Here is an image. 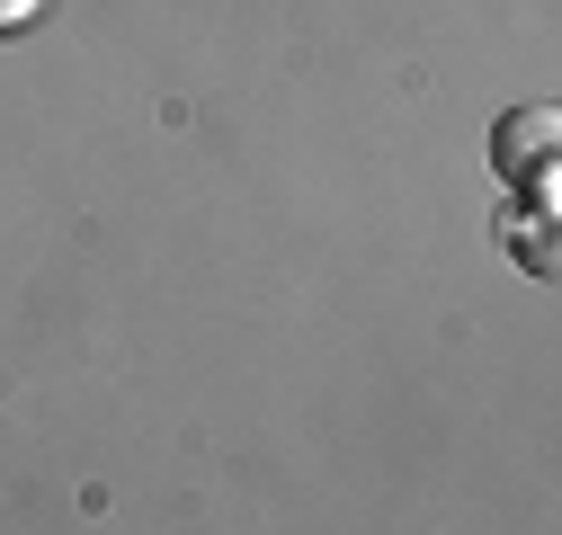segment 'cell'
<instances>
[{
  "mask_svg": "<svg viewBox=\"0 0 562 535\" xmlns=\"http://www.w3.org/2000/svg\"><path fill=\"white\" fill-rule=\"evenodd\" d=\"M553 134H562V116H553V107H518V116H501V134H491V161H501V179L518 170V179L544 196V187H553V179H544Z\"/></svg>",
  "mask_w": 562,
  "mask_h": 535,
  "instance_id": "obj_1",
  "label": "cell"
},
{
  "mask_svg": "<svg viewBox=\"0 0 562 535\" xmlns=\"http://www.w3.org/2000/svg\"><path fill=\"white\" fill-rule=\"evenodd\" d=\"M36 19V0H0V36H10V27H27Z\"/></svg>",
  "mask_w": 562,
  "mask_h": 535,
  "instance_id": "obj_2",
  "label": "cell"
}]
</instances>
